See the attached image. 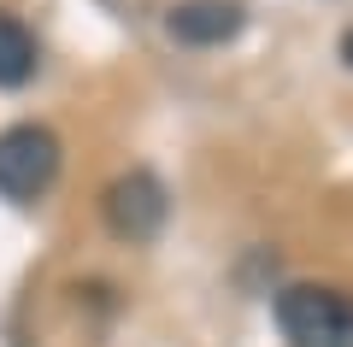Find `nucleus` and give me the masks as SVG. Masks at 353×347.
Wrapping results in <instances>:
<instances>
[{"instance_id":"nucleus-1","label":"nucleus","mask_w":353,"mask_h":347,"mask_svg":"<svg viewBox=\"0 0 353 347\" xmlns=\"http://www.w3.org/2000/svg\"><path fill=\"white\" fill-rule=\"evenodd\" d=\"M277 324L289 347H353V295L324 283H294L277 295Z\"/></svg>"},{"instance_id":"nucleus-2","label":"nucleus","mask_w":353,"mask_h":347,"mask_svg":"<svg viewBox=\"0 0 353 347\" xmlns=\"http://www.w3.org/2000/svg\"><path fill=\"white\" fill-rule=\"evenodd\" d=\"M59 177V136L48 124H12L0 130V195L6 200H36Z\"/></svg>"},{"instance_id":"nucleus-3","label":"nucleus","mask_w":353,"mask_h":347,"mask_svg":"<svg viewBox=\"0 0 353 347\" xmlns=\"http://www.w3.org/2000/svg\"><path fill=\"white\" fill-rule=\"evenodd\" d=\"M106 230L118 241H153L165 224V188L153 171H124L112 188H106Z\"/></svg>"},{"instance_id":"nucleus-4","label":"nucleus","mask_w":353,"mask_h":347,"mask_svg":"<svg viewBox=\"0 0 353 347\" xmlns=\"http://www.w3.org/2000/svg\"><path fill=\"white\" fill-rule=\"evenodd\" d=\"M171 36L189 41V48H218L241 30V6L236 0H189V6H171Z\"/></svg>"},{"instance_id":"nucleus-5","label":"nucleus","mask_w":353,"mask_h":347,"mask_svg":"<svg viewBox=\"0 0 353 347\" xmlns=\"http://www.w3.org/2000/svg\"><path fill=\"white\" fill-rule=\"evenodd\" d=\"M36 77V36L12 12H0V88H24Z\"/></svg>"},{"instance_id":"nucleus-6","label":"nucleus","mask_w":353,"mask_h":347,"mask_svg":"<svg viewBox=\"0 0 353 347\" xmlns=\"http://www.w3.org/2000/svg\"><path fill=\"white\" fill-rule=\"evenodd\" d=\"M341 59H347V71H353V24L341 30Z\"/></svg>"}]
</instances>
